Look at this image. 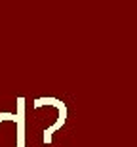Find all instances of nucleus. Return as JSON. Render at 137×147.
I'll return each instance as SVG.
<instances>
[{"label":"nucleus","instance_id":"obj_1","mask_svg":"<svg viewBox=\"0 0 137 147\" xmlns=\"http://www.w3.org/2000/svg\"><path fill=\"white\" fill-rule=\"evenodd\" d=\"M17 113H0V147H25L23 98L17 99Z\"/></svg>","mask_w":137,"mask_h":147}]
</instances>
